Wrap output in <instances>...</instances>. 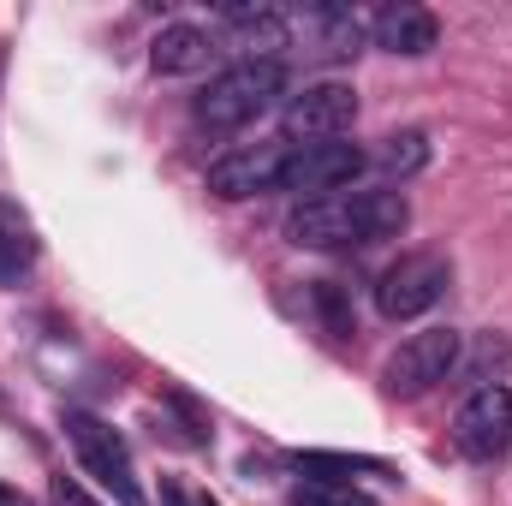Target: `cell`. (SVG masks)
Listing matches in <instances>:
<instances>
[{"mask_svg": "<svg viewBox=\"0 0 512 506\" xmlns=\"http://www.w3.org/2000/svg\"><path fill=\"white\" fill-rule=\"evenodd\" d=\"M411 221L399 191H334L316 203H298L286 221V239L298 251H346V245H382L399 239Z\"/></svg>", "mask_w": 512, "mask_h": 506, "instance_id": "1", "label": "cell"}, {"mask_svg": "<svg viewBox=\"0 0 512 506\" xmlns=\"http://www.w3.org/2000/svg\"><path fill=\"white\" fill-rule=\"evenodd\" d=\"M280 90H286V72H280L274 60H239V66H227V72L197 96V126H209V131L251 126L256 114L274 108Z\"/></svg>", "mask_w": 512, "mask_h": 506, "instance_id": "2", "label": "cell"}, {"mask_svg": "<svg viewBox=\"0 0 512 506\" xmlns=\"http://www.w3.org/2000/svg\"><path fill=\"white\" fill-rule=\"evenodd\" d=\"M459 352H465V340H459L453 328H423V334H411V340L387 358L382 387L393 399H417V393H429L435 381H447L459 370Z\"/></svg>", "mask_w": 512, "mask_h": 506, "instance_id": "3", "label": "cell"}, {"mask_svg": "<svg viewBox=\"0 0 512 506\" xmlns=\"http://www.w3.org/2000/svg\"><path fill=\"white\" fill-rule=\"evenodd\" d=\"M66 441L78 447L84 471H90L114 501H120V506H143V489H137V477H131L126 441H120L102 417H90V411H66Z\"/></svg>", "mask_w": 512, "mask_h": 506, "instance_id": "4", "label": "cell"}, {"mask_svg": "<svg viewBox=\"0 0 512 506\" xmlns=\"http://www.w3.org/2000/svg\"><path fill=\"white\" fill-rule=\"evenodd\" d=\"M447 280H453L447 256H435V251L399 256L382 274V286H376V310H382L387 322H411V316H423V310L447 292Z\"/></svg>", "mask_w": 512, "mask_h": 506, "instance_id": "5", "label": "cell"}, {"mask_svg": "<svg viewBox=\"0 0 512 506\" xmlns=\"http://www.w3.org/2000/svg\"><path fill=\"white\" fill-rule=\"evenodd\" d=\"M364 173V149L358 143H298L292 155H286V167H280V191H298L304 203H316V197H334L340 185H352Z\"/></svg>", "mask_w": 512, "mask_h": 506, "instance_id": "6", "label": "cell"}, {"mask_svg": "<svg viewBox=\"0 0 512 506\" xmlns=\"http://www.w3.org/2000/svg\"><path fill=\"white\" fill-rule=\"evenodd\" d=\"M453 447H459L465 459H495V453L512 447V393L501 381L477 387V393L459 405V417H453Z\"/></svg>", "mask_w": 512, "mask_h": 506, "instance_id": "7", "label": "cell"}, {"mask_svg": "<svg viewBox=\"0 0 512 506\" xmlns=\"http://www.w3.org/2000/svg\"><path fill=\"white\" fill-rule=\"evenodd\" d=\"M358 120V90L352 84H304L292 102H286V137H304V143H334L346 137Z\"/></svg>", "mask_w": 512, "mask_h": 506, "instance_id": "8", "label": "cell"}, {"mask_svg": "<svg viewBox=\"0 0 512 506\" xmlns=\"http://www.w3.org/2000/svg\"><path fill=\"white\" fill-rule=\"evenodd\" d=\"M221 36H227V48L239 54V60H274L280 66V54L292 48V18L286 12H274V6H262V0H245V6H227L221 12Z\"/></svg>", "mask_w": 512, "mask_h": 506, "instance_id": "9", "label": "cell"}, {"mask_svg": "<svg viewBox=\"0 0 512 506\" xmlns=\"http://www.w3.org/2000/svg\"><path fill=\"white\" fill-rule=\"evenodd\" d=\"M280 167H286V143H239L209 167V191L239 203V197H256V191H274Z\"/></svg>", "mask_w": 512, "mask_h": 506, "instance_id": "10", "label": "cell"}, {"mask_svg": "<svg viewBox=\"0 0 512 506\" xmlns=\"http://www.w3.org/2000/svg\"><path fill=\"white\" fill-rule=\"evenodd\" d=\"M292 24H298L304 60H322V66H334V60H352V54L364 48V24H358V12H352V6H334V0H322V6H304Z\"/></svg>", "mask_w": 512, "mask_h": 506, "instance_id": "11", "label": "cell"}, {"mask_svg": "<svg viewBox=\"0 0 512 506\" xmlns=\"http://www.w3.org/2000/svg\"><path fill=\"white\" fill-rule=\"evenodd\" d=\"M370 36H376V48H387V54L417 60V54H429V48L441 42V24H435V12H429V6L399 0V6H382V12H376Z\"/></svg>", "mask_w": 512, "mask_h": 506, "instance_id": "12", "label": "cell"}, {"mask_svg": "<svg viewBox=\"0 0 512 506\" xmlns=\"http://www.w3.org/2000/svg\"><path fill=\"white\" fill-rule=\"evenodd\" d=\"M215 54H221V48H215L209 30H197V24H161V36L149 42V66H155L161 78H191V72H203Z\"/></svg>", "mask_w": 512, "mask_h": 506, "instance_id": "13", "label": "cell"}, {"mask_svg": "<svg viewBox=\"0 0 512 506\" xmlns=\"http://www.w3.org/2000/svg\"><path fill=\"white\" fill-rule=\"evenodd\" d=\"M30 262H36V233H30V221H24V209L0 197V280L30 274Z\"/></svg>", "mask_w": 512, "mask_h": 506, "instance_id": "14", "label": "cell"}, {"mask_svg": "<svg viewBox=\"0 0 512 506\" xmlns=\"http://www.w3.org/2000/svg\"><path fill=\"white\" fill-rule=\"evenodd\" d=\"M292 465L316 483H352L358 471H387L382 459H358V453H298Z\"/></svg>", "mask_w": 512, "mask_h": 506, "instance_id": "15", "label": "cell"}, {"mask_svg": "<svg viewBox=\"0 0 512 506\" xmlns=\"http://www.w3.org/2000/svg\"><path fill=\"white\" fill-rule=\"evenodd\" d=\"M382 167L393 179H411L417 167H429V137L423 131H393L382 143Z\"/></svg>", "mask_w": 512, "mask_h": 506, "instance_id": "16", "label": "cell"}, {"mask_svg": "<svg viewBox=\"0 0 512 506\" xmlns=\"http://www.w3.org/2000/svg\"><path fill=\"white\" fill-rule=\"evenodd\" d=\"M310 298H316V310H322L328 334H334V340H352V328H358V322H352V298H346V286H340V280H316V286H310Z\"/></svg>", "mask_w": 512, "mask_h": 506, "instance_id": "17", "label": "cell"}, {"mask_svg": "<svg viewBox=\"0 0 512 506\" xmlns=\"http://www.w3.org/2000/svg\"><path fill=\"white\" fill-rule=\"evenodd\" d=\"M298 506H370V495L352 489V483H316V477H304L298 483Z\"/></svg>", "mask_w": 512, "mask_h": 506, "instance_id": "18", "label": "cell"}, {"mask_svg": "<svg viewBox=\"0 0 512 506\" xmlns=\"http://www.w3.org/2000/svg\"><path fill=\"white\" fill-rule=\"evenodd\" d=\"M161 501L167 506H221V501H209V495H197V489H185V483H161Z\"/></svg>", "mask_w": 512, "mask_h": 506, "instance_id": "19", "label": "cell"}, {"mask_svg": "<svg viewBox=\"0 0 512 506\" xmlns=\"http://www.w3.org/2000/svg\"><path fill=\"white\" fill-rule=\"evenodd\" d=\"M48 495H54V506H96L78 483H72V477H54V489H48Z\"/></svg>", "mask_w": 512, "mask_h": 506, "instance_id": "20", "label": "cell"}, {"mask_svg": "<svg viewBox=\"0 0 512 506\" xmlns=\"http://www.w3.org/2000/svg\"><path fill=\"white\" fill-rule=\"evenodd\" d=\"M0 506H24V501H18V495H12V489H6V483H0Z\"/></svg>", "mask_w": 512, "mask_h": 506, "instance_id": "21", "label": "cell"}]
</instances>
